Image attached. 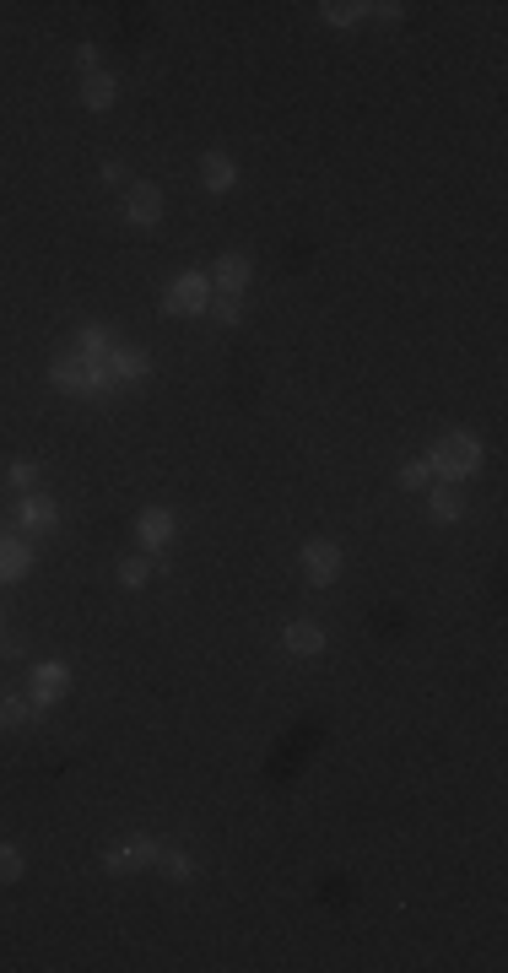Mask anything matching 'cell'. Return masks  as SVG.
I'll return each mask as SVG.
<instances>
[{
  "label": "cell",
  "mask_w": 508,
  "mask_h": 973,
  "mask_svg": "<svg viewBox=\"0 0 508 973\" xmlns=\"http://www.w3.org/2000/svg\"><path fill=\"white\" fill-rule=\"evenodd\" d=\"M481 460H487V449H481L476 433H444L433 444V455H427L433 476H444V482H465V476H476Z\"/></svg>",
  "instance_id": "1"
},
{
  "label": "cell",
  "mask_w": 508,
  "mask_h": 973,
  "mask_svg": "<svg viewBox=\"0 0 508 973\" xmlns=\"http://www.w3.org/2000/svg\"><path fill=\"white\" fill-rule=\"evenodd\" d=\"M49 384L55 390H71V395H109L114 390V373L103 363H87V357H55V368H49Z\"/></svg>",
  "instance_id": "2"
},
{
  "label": "cell",
  "mask_w": 508,
  "mask_h": 973,
  "mask_svg": "<svg viewBox=\"0 0 508 973\" xmlns=\"http://www.w3.org/2000/svg\"><path fill=\"white\" fill-rule=\"evenodd\" d=\"M211 298H217V292H211V276L206 271H184L179 282L163 292V309L168 314H206Z\"/></svg>",
  "instance_id": "3"
},
{
  "label": "cell",
  "mask_w": 508,
  "mask_h": 973,
  "mask_svg": "<svg viewBox=\"0 0 508 973\" xmlns=\"http://www.w3.org/2000/svg\"><path fill=\"white\" fill-rule=\"evenodd\" d=\"M125 222H130V228H157V222H163V190H157V184H130V190H125Z\"/></svg>",
  "instance_id": "4"
},
{
  "label": "cell",
  "mask_w": 508,
  "mask_h": 973,
  "mask_svg": "<svg viewBox=\"0 0 508 973\" xmlns=\"http://www.w3.org/2000/svg\"><path fill=\"white\" fill-rule=\"evenodd\" d=\"M336 573H341V546L336 541H303V579L309 584H336Z\"/></svg>",
  "instance_id": "5"
},
{
  "label": "cell",
  "mask_w": 508,
  "mask_h": 973,
  "mask_svg": "<svg viewBox=\"0 0 508 973\" xmlns=\"http://www.w3.org/2000/svg\"><path fill=\"white\" fill-rule=\"evenodd\" d=\"M65 692H71V665H65V660H44L33 671V709H49V703H60Z\"/></svg>",
  "instance_id": "6"
},
{
  "label": "cell",
  "mask_w": 508,
  "mask_h": 973,
  "mask_svg": "<svg viewBox=\"0 0 508 973\" xmlns=\"http://www.w3.org/2000/svg\"><path fill=\"white\" fill-rule=\"evenodd\" d=\"M173 536H179L173 509H141L136 514V541L146 546V552H163V546H173Z\"/></svg>",
  "instance_id": "7"
},
{
  "label": "cell",
  "mask_w": 508,
  "mask_h": 973,
  "mask_svg": "<svg viewBox=\"0 0 508 973\" xmlns=\"http://www.w3.org/2000/svg\"><path fill=\"white\" fill-rule=\"evenodd\" d=\"M249 276H254L249 255H222L211 265V292H217V298H238V292L249 287Z\"/></svg>",
  "instance_id": "8"
},
{
  "label": "cell",
  "mask_w": 508,
  "mask_h": 973,
  "mask_svg": "<svg viewBox=\"0 0 508 973\" xmlns=\"http://www.w3.org/2000/svg\"><path fill=\"white\" fill-rule=\"evenodd\" d=\"M17 519H22V530H55L60 525V509H55V498H49V492H22Z\"/></svg>",
  "instance_id": "9"
},
{
  "label": "cell",
  "mask_w": 508,
  "mask_h": 973,
  "mask_svg": "<svg viewBox=\"0 0 508 973\" xmlns=\"http://www.w3.org/2000/svg\"><path fill=\"white\" fill-rule=\"evenodd\" d=\"M200 184H206L211 195H227L238 184V163L227 152H206V157H200Z\"/></svg>",
  "instance_id": "10"
},
{
  "label": "cell",
  "mask_w": 508,
  "mask_h": 973,
  "mask_svg": "<svg viewBox=\"0 0 508 973\" xmlns=\"http://www.w3.org/2000/svg\"><path fill=\"white\" fill-rule=\"evenodd\" d=\"M282 644H287L298 660H314L319 649H325V628H319V622H309V617H298V622H287Z\"/></svg>",
  "instance_id": "11"
},
{
  "label": "cell",
  "mask_w": 508,
  "mask_h": 973,
  "mask_svg": "<svg viewBox=\"0 0 508 973\" xmlns=\"http://www.w3.org/2000/svg\"><path fill=\"white\" fill-rule=\"evenodd\" d=\"M33 568V546L22 536H0V584H17Z\"/></svg>",
  "instance_id": "12"
},
{
  "label": "cell",
  "mask_w": 508,
  "mask_h": 973,
  "mask_svg": "<svg viewBox=\"0 0 508 973\" xmlns=\"http://www.w3.org/2000/svg\"><path fill=\"white\" fill-rule=\"evenodd\" d=\"M103 368L119 379H146V368H152V357L141 352V346H109V357H103Z\"/></svg>",
  "instance_id": "13"
},
{
  "label": "cell",
  "mask_w": 508,
  "mask_h": 973,
  "mask_svg": "<svg viewBox=\"0 0 508 973\" xmlns=\"http://www.w3.org/2000/svg\"><path fill=\"white\" fill-rule=\"evenodd\" d=\"M114 98H119V82L109 71H92V76H82V103L92 114H103V109H114Z\"/></svg>",
  "instance_id": "14"
},
{
  "label": "cell",
  "mask_w": 508,
  "mask_h": 973,
  "mask_svg": "<svg viewBox=\"0 0 508 973\" xmlns=\"http://www.w3.org/2000/svg\"><path fill=\"white\" fill-rule=\"evenodd\" d=\"M427 514L438 519V525H454V519L465 514V498L454 487H433V498H427Z\"/></svg>",
  "instance_id": "15"
},
{
  "label": "cell",
  "mask_w": 508,
  "mask_h": 973,
  "mask_svg": "<svg viewBox=\"0 0 508 973\" xmlns=\"http://www.w3.org/2000/svg\"><path fill=\"white\" fill-rule=\"evenodd\" d=\"M109 330H103V325H87L82 330V336H76V357H87V363H103V357H109Z\"/></svg>",
  "instance_id": "16"
},
{
  "label": "cell",
  "mask_w": 508,
  "mask_h": 973,
  "mask_svg": "<svg viewBox=\"0 0 508 973\" xmlns=\"http://www.w3.org/2000/svg\"><path fill=\"white\" fill-rule=\"evenodd\" d=\"M119 855H125V865H130V871H141V865H157V855H163V844L141 833V838H130V844L119 849Z\"/></svg>",
  "instance_id": "17"
},
{
  "label": "cell",
  "mask_w": 508,
  "mask_h": 973,
  "mask_svg": "<svg viewBox=\"0 0 508 973\" xmlns=\"http://www.w3.org/2000/svg\"><path fill=\"white\" fill-rule=\"evenodd\" d=\"M363 11H368V6H357V0H325V6H319V17H325L330 28H352Z\"/></svg>",
  "instance_id": "18"
},
{
  "label": "cell",
  "mask_w": 508,
  "mask_h": 973,
  "mask_svg": "<svg viewBox=\"0 0 508 973\" xmlns=\"http://www.w3.org/2000/svg\"><path fill=\"white\" fill-rule=\"evenodd\" d=\"M33 714H38L33 703H22V698H0V730H22Z\"/></svg>",
  "instance_id": "19"
},
{
  "label": "cell",
  "mask_w": 508,
  "mask_h": 973,
  "mask_svg": "<svg viewBox=\"0 0 508 973\" xmlns=\"http://www.w3.org/2000/svg\"><path fill=\"white\" fill-rule=\"evenodd\" d=\"M22 871H28V860H22L17 844H0V887L22 882Z\"/></svg>",
  "instance_id": "20"
},
{
  "label": "cell",
  "mask_w": 508,
  "mask_h": 973,
  "mask_svg": "<svg viewBox=\"0 0 508 973\" xmlns=\"http://www.w3.org/2000/svg\"><path fill=\"white\" fill-rule=\"evenodd\" d=\"M157 871L173 876V882H190L195 865H190V855H184V849H163V855H157Z\"/></svg>",
  "instance_id": "21"
},
{
  "label": "cell",
  "mask_w": 508,
  "mask_h": 973,
  "mask_svg": "<svg viewBox=\"0 0 508 973\" xmlns=\"http://www.w3.org/2000/svg\"><path fill=\"white\" fill-rule=\"evenodd\" d=\"M146 579H152V563H146V557H125V563H119V584H125V590H141Z\"/></svg>",
  "instance_id": "22"
},
{
  "label": "cell",
  "mask_w": 508,
  "mask_h": 973,
  "mask_svg": "<svg viewBox=\"0 0 508 973\" xmlns=\"http://www.w3.org/2000/svg\"><path fill=\"white\" fill-rule=\"evenodd\" d=\"M427 482H433V465H427V460H406V465H400V487L422 492Z\"/></svg>",
  "instance_id": "23"
},
{
  "label": "cell",
  "mask_w": 508,
  "mask_h": 973,
  "mask_svg": "<svg viewBox=\"0 0 508 973\" xmlns=\"http://www.w3.org/2000/svg\"><path fill=\"white\" fill-rule=\"evenodd\" d=\"M6 482H11V487H22V492H33V482H38V465H33V460H11Z\"/></svg>",
  "instance_id": "24"
},
{
  "label": "cell",
  "mask_w": 508,
  "mask_h": 973,
  "mask_svg": "<svg viewBox=\"0 0 508 973\" xmlns=\"http://www.w3.org/2000/svg\"><path fill=\"white\" fill-rule=\"evenodd\" d=\"M206 314H217V325H238V319H244L238 298H211V309H206Z\"/></svg>",
  "instance_id": "25"
},
{
  "label": "cell",
  "mask_w": 508,
  "mask_h": 973,
  "mask_svg": "<svg viewBox=\"0 0 508 973\" xmlns=\"http://www.w3.org/2000/svg\"><path fill=\"white\" fill-rule=\"evenodd\" d=\"M76 65H82V76L98 71V44H82V49H76Z\"/></svg>",
  "instance_id": "26"
},
{
  "label": "cell",
  "mask_w": 508,
  "mask_h": 973,
  "mask_svg": "<svg viewBox=\"0 0 508 973\" xmlns=\"http://www.w3.org/2000/svg\"><path fill=\"white\" fill-rule=\"evenodd\" d=\"M368 11H379L384 22H400V17H406V6H395V0H384V6H368Z\"/></svg>",
  "instance_id": "27"
},
{
  "label": "cell",
  "mask_w": 508,
  "mask_h": 973,
  "mask_svg": "<svg viewBox=\"0 0 508 973\" xmlns=\"http://www.w3.org/2000/svg\"><path fill=\"white\" fill-rule=\"evenodd\" d=\"M0 628H6V611H0Z\"/></svg>",
  "instance_id": "28"
}]
</instances>
